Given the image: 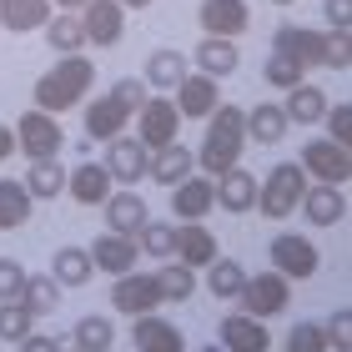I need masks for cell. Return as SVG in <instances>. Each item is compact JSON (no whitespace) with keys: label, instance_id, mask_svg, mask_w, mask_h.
Masks as SVG:
<instances>
[{"label":"cell","instance_id":"6da1fadb","mask_svg":"<svg viewBox=\"0 0 352 352\" xmlns=\"http://www.w3.org/2000/svg\"><path fill=\"white\" fill-rule=\"evenodd\" d=\"M242 151H247V111L242 106H217L206 116V141L197 151V166L206 176H221L242 162Z\"/></svg>","mask_w":352,"mask_h":352},{"label":"cell","instance_id":"7a4b0ae2","mask_svg":"<svg viewBox=\"0 0 352 352\" xmlns=\"http://www.w3.org/2000/svg\"><path fill=\"white\" fill-rule=\"evenodd\" d=\"M96 86V66L86 56H60V66H51L36 81V106L51 111V116H60L66 106H81L86 96Z\"/></svg>","mask_w":352,"mask_h":352},{"label":"cell","instance_id":"3957f363","mask_svg":"<svg viewBox=\"0 0 352 352\" xmlns=\"http://www.w3.org/2000/svg\"><path fill=\"white\" fill-rule=\"evenodd\" d=\"M302 191H307V171H302V162H282L267 171V182L257 186V206L267 221H287L302 206Z\"/></svg>","mask_w":352,"mask_h":352},{"label":"cell","instance_id":"277c9868","mask_svg":"<svg viewBox=\"0 0 352 352\" xmlns=\"http://www.w3.org/2000/svg\"><path fill=\"white\" fill-rule=\"evenodd\" d=\"M60 146H66V131H60V121L51 111H41V106L21 111V121H15V151H25L30 162H45Z\"/></svg>","mask_w":352,"mask_h":352},{"label":"cell","instance_id":"5b68a950","mask_svg":"<svg viewBox=\"0 0 352 352\" xmlns=\"http://www.w3.org/2000/svg\"><path fill=\"white\" fill-rule=\"evenodd\" d=\"M317 267H322V252L302 232H277L272 236V272H282L287 282H307V277H317Z\"/></svg>","mask_w":352,"mask_h":352},{"label":"cell","instance_id":"8992f818","mask_svg":"<svg viewBox=\"0 0 352 352\" xmlns=\"http://www.w3.org/2000/svg\"><path fill=\"white\" fill-rule=\"evenodd\" d=\"M236 302H242L247 317L267 322V317L287 312V302H292V282H287L282 272H257V277H247V287L236 292Z\"/></svg>","mask_w":352,"mask_h":352},{"label":"cell","instance_id":"52a82bcc","mask_svg":"<svg viewBox=\"0 0 352 352\" xmlns=\"http://www.w3.org/2000/svg\"><path fill=\"white\" fill-rule=\"evenodd\" d=\"M136 136L146 141V151H162L182 136V111H176L171 96H162V91L146 96V106L136 111Z\"/></svg>","mask_w":352,"mask_h":352},{"label":"cell","instance_id":"ba28073f","mask_svg":"<svg viewBox=\"0 0 352 352\" xmlns=\"http://www.w3.org/2000/svg\"><path fill=\"white\" fill-rule=\"evenodd\" d=\"M302 171L317 176V182H327V186H342L352 176V151L338 146L332 136H317V141L302 146Z\"/></svg>","mask_w":352,"mask_h":352},{"label":"cell","instance_id":"9c48e42d","mask_svg":"<svg viewBox=\"0 0 352 352\" xmlns=\"http://www.w3.org/2000/svg\"><path fill=\"white\" fill-rule=\"evenodd\" d=\"M91 252V262H96V272H106V277H126V272H136V262H141V247H136V236H126V232H101L96 242L86 247Z\"/></svg>","mask_w":352,"mask_h":352},{"label":"cell","instance_id":"30bf717a","mask_svg":"<svg viewBox=\"0 0 352 352\" xmlns=\"http://www.w3.org/2000/svg\"><path fill=\"white\" fill-rule=\"evenodd\" d=\"M151 166V151H146V141L141 136H116V141H106V171H111V182H121V186H136L141 176H146Z\"/></svg>","mask_w":352,"mask_h":352},{"label":"cell","instance_id":"8fae6325","mask_svg":"<svg viewBox=\"0 0 352 352\" xmlns=\"http://www.w3.org/2000/svg\"><path fill=\"white\" fill-rule=\"evenodd\" d=\"M76 15L86 25V45H116L126 36V6L121 0H86Z\"/></svg>","mask_w":352,"mask_h":352},{"label":"cell","instance_id":"7c38bea8","mask_svg":"<svg viewBox=\"0 0 352 352\" xmlns=\"http://www.w3.org/2000/svg\"><path fill=\"white\" fill-rule=\"evenodd\" d=\"M217 106H221V81L217 76H201V71H186V81L176 86V111H182V121H206Z\"/></svg>","mask_w":352,"mask_h":352},{"label":"cell","instance_id":"4fadbf2b","mask_svg":"<svg viewBox=\"0 0 352 352\" xmlns=\"http://www.w3.org/2000/svg\"><path fill=\"white\" fill-rule=\"evenodd\" d=\"M212 206H217V176H206V171L197 176L191 171V176H182V182L171 186V212L182 221H201Z\"/></svg>","mask_w":352,"mask_h":352},{"label":"cell","instance_id":"5bb4252c","mask_svg":"<svg viewBox=\"0 0 352 352\" xmlns=\"http://www.w3.org/2000/svg\"><path fill=\"white\" fill-rule=\"evenodd\" d=\"M111 307H116V312H126V317L156 312V307H162L156 277H146V272H126V277H116V287H111Z\"/></svg>","mask_w":352,"mask_h":352},{"label":"cell","instance_id":"9a60e30c","mask_svg":"<svg viewBox=\"0 0 352 352\" xmlns=\"http://www.w3.org/2000/svg\"><path fill=\"white\" fill-rule=\"evenodd\" d=\"M197 21H201L206 36H227V41H236V36L252 25V6H247V0H201Z\"/></svg>","mask_w":352,"mask_h":352},{"label":"cell","instance_id":"2e32d148","mask_svg":"<svg viewBox=\"0 0 352 352\" xmlns=\"http://www.w3.org/2000/svg\"><path fill=\"white\" fill-rule=\"evenodd\" d=\"M131 342L141 352H186V338H182V327L166 322V317H156V312H141L131 317Z\"/></svg>","mask_w":352,"mask_h":352},{"label":"cell","instance_id":"e0dca14e","mask_svg":"<svg viewBox=\"0 0 352 352\" xmlns=\"http://www.w3.org/2000/svg\"><path fill=\"white\" fill-rule=\"evenodd\" d=\"M217 342L227 347V352H267V347H272L267 327L257 322V317H247V312H227V317H221Z\"/></svg>","mask_w":352,"mask_h":352},{"label":"cell","instance_id":"ac0fdd59","mask_svg":"<svg viewBox=\"0 0 352 352\" xmlns=\"http://www.w3.org/2000/svg\"><path fill=\"white\" fill-rule=\"evenodd\" d=\"M126 121H131V111L116 96H96L86 106V141H116L126 131Z\"/></svg>","mask_w":352,"mask_h":352},{"label":"cell","instance_id":"d6986e66","mask_svg":"<svg viewBox=\"0 0 352 352\" xmlns=\"http://www.w3.org/2000/svg\"><path fill=\"white\" fill-rule=\"evenodd\" d=\"M257 176L252 171H242V166H232V171H221L217 176V206H227L232 217H242V212H252L257 206Z\"/></svg>","mask_w":352,"mask_h":352},{"label":"cell","instance_id":"ffe728a7","mask_svg":"<svg viewBox=\"0 0 352 352\" xmlns=\"http://www.w3.org/2000/svg\"><path fill=\"white\" fill-rule=\"evenodd\" d=\"M272 51L292 56L297 66H322V30H307V25H277V41Z\"/></svg>","mask_w":352,"mask_h":352},{"label":"cell","instance_id":"44dd1931","mask_svg":"<svg viewBox=\"0 0 352 352\" xmlns=\"http://www.w3.org/2000/svg\"><path fill=\"white\" fill-rule=\"evenodd\" d=\"M66 191L81 206H106V197H111V171H106V162H81V166L66 176Z\"/></svg>","mask_w":352,"mask_h":352},{"label":"cell","instance_id":"7402d4cb","mask_svg":"<svg viewBox=\"0 0 352 352\" xmlns=\"http://www.w3.org/2000/svg\"><path fill=\"white\" fill-rule=\"evenodd\" d=\"M146 221H151L146 197H136V191H111V197H106V227H111V232L136 236L141 227H146Z\"/></svg>","mask_w":352,"mask_h":352},{"label":"cell","instance_id":"603a6c76","mask_svg":"<svg viewBox=\"0 0 352 352\" xmlns=\"http://www.w3.org/2000/svg\"><path fill=\"white\" fill-rule=\"evenodd\" d=\"M327 91L322 86H312V81H297L292 91H287V101H282V111H287V121L292 126H312V121H322L327 116Z\"/></svg>","mask_w":352,"mask_h":352},{"label":"cell","instance_id":"cb8c5ba5","mask_svg":"<svg viewBox=\"0 0 352 352\" xmlns=\"http://www.w3.org/2000/svg\"><path fill=\"white\" fill-rule=\"evenodd\" d=\"M302 212H307L312 227H338V221L347 217V201H342V191H338V186L317 182V186L302 191Z\"/></svg>","mask_w":352,"mask_h":352},{"label":"cell","instance_id":"d4e9b609","mask_svg":"<svg viewBox=\"0 0 352 352\" xmlns=\"http://www.w3.org/2000/svg\"><path fill=\"white\" fill-rule=\"evenodd\" d=\"M176 262H186L191 272H197V267H212V262H217V236L206 232L201 221L176 227Z\"/></svg>","mask_w":352,"mask_h":352},{"label":"cell","instance_id":"484cf974","mask_svg":"<svg viewBox=\"0 0 352 352\" xmlns=\"http://www.w3.org/2000/svg\"><path fill=\"white\" fill-rule=\"evenodd\" d=\"M287 111L282 106H272V101H262V106H252L247 111V146H277V141L287 136Z\"/></svg>","mask_w":352,"mask_h":352},{"label":"cell","instance_id":"4316f807","mask_svg":"<svg viewBox=\"0 0 352 352\" xmlns=\"http://www.w3.org/2000/svg\"><path fill=\"white\" fill-rule=\"evenodd\" d=\"M30 212H36V197L25 191V182L15 176H0V232H21Z\"/></svg>","mask_w":352,"mask_h":352},{"label":"cell","instance_id":"83f0119b","mask_svg":"<svg viewBox=\"0 0 352 352\" xmlns=\"http://www.w3.org/2000/svg\"><path fill=\"white\" fill-rule=\"evenodd\" d=\"M45 45H51L56 56H81L86 51V25L76 10H56L51 21H45Z\"/></svg>","mask_w":352,"mask_h":352},{"label":"cell","instance_id":"f1b7e54d","mask_svg":"<svg viewBox=\"0 0 352 352\" xmlns=\"http://www.w3.org/2000/svg\"><path fill=\"white\" fill-rule=\"evenodd\" d=\"M201 66V76H232L236 66H242V51H236V41H227V36H206L201 45H197V56H191Z\"/></svg>","mask_w":352,"mask_h":352},{"label":"cell","instance_id":"f546056e","mask_svg":"<svg viewBox=\"0 0 352 352\" xmlns=\"http://www.w3.org/2000/svg\"><path fill=\"white\" fill-rule=\"evenodd\" d=\"M56 15L51 0H0V25L6 30H45V21Z\"/></svg>","mask_w":352,"mask_h":352},{"label":"cell","instance_id":"4dcf8cb0","mask_svg":"<svg viewBox=\"0 0 352 352\" xmlns=\"http://www.w3.org/2000/svg\"><path fill=\"white\" fill-rule=\"evenodd\" d=\"M197 171V151H186V146H162V151H151V166H146V176L151 182H162V186H176L182 176H191Z\"/></svg>","mask_w":352,"mask_h":352},{"label":"cell","instance_id":"1f68e13d","mask_svg":"<svg viewBox=\"0 0 352 352\" xmlns=\"http://www.w3.org/2000/svg\"><path fill=\"white\" fill-rule=\"evenodd\" d=\"M186 81V56L171 51V45H162V51L146 56V86L151 91H176Z\"/></svg>","mask_w":352,"mask_h":352},{"label":"cell","instance_id":"d6a6232c","mask_svg":"<svg viewBox=\"0 0 352 352\" xmlns=\"http://www.w3.org/2000/svg\"><path fill=\"white\" fill-rule=\"evenodd\" d=\"M51 277L60 282V287H86L91 277H96V262H91V252L86 247H60L56 257H51Z\"/></svg>","mask_w":352,"mask_h":352},{"label":"cell","instance_id":"836d02e7","mask_svg":"<svg viewBox=\"0 0 352 352\" xmlns=\"http://www.w3.org/2000/svg\"><path fill=\"white\" fill-rule=\"evenodd\" d=\"M242 287H247V267L236 257H217L212 267H206V292H212L217 302H236Z\"/></svg>","mask_w":352,"mask_h":352},{"label":"cell","instance_id":"e575fe53","mask_svg":"<svg viewBox=\"0 0 352 352\" xmlns=\"http://www.w3.org/2000/svg\"><path fill=\"white\" fill-rule=\"evenodd\" d=\"M25 191H30L36 201L60 197V191H66V166H60L56 156H45V162H30V171H25Z\"/></svg>","mask_w":352,"mask_h":352},{"label":"cell","instance_id":"d590c367","mask_svg":"<svg viewBox=\"0 0 352 352\" xmlns=\"http://www.w3.org/2000/svg\"><path fill=\"white\" fill-rule=\"evenodd\" d=\"M156 292H162V302H191V292H197V272H191L186 262H171V267H156Z\"/></svg>","mask_w":352,"mask_h":352},{"label":"cell","instance_id":"8d00e7d4","mask_svg":"<svg viewBox=\"0 0 352 352\" xmlns=\"http://www.w3.org/2000/svg\"><path fill=\"white\" fill-rule=\"evenodd\" d=\"M71 347L81 352H111L116 347V327H111V317H81L71 332Z\"/></svg>","mask_w":352,"mask_h":352},{"label":"cell","instance_id":"74e56055","mask_svg":"<svg viewBox=\"0 0 352 352\" xmlns=\"http://www.w3.org/2000/svg\"><path fill=\"white\" fill-rule=\"evenodd\" d=\"M136 247L141 252H146V257H156V262H171L176 257V227H171V221H146V227H141L136 232Z\"/></svg>","mask_w":352,"mask_h":352},{"label":"cell","instance_id":"f35d334b","mask_svg":"<svg viewBox=\"0 0 352 352\" xmlns=\"http://www.w3.org/2000/svg\"><path fill=\"white\" fill-rule=\"evenodd\" d=\"M21 302H25L36 317H51V312L60 307V282H56V277H25Z\"/></svg>","mask_w":352,"mask_h":352},{"label":"cell","instance_id":"ab89813d","mask_svg":"<svg viewBox=\"0 0 352 352\" xmlns=\"http://www.w3.org/2000/svg\"><path fill=\"white\" fill-rule=\"evenodd\" d=\"M25 332H36V312H30L21 297L0 302V342H21Z\"/></svg>","mask_w":352,"mask_h":352},{"label":"cell","instance_id":"60d3db41","mask_svg":"<svg viewBox=\"0 0 352 352\" xmlns=\"http://www.w3.org/2000/svg\"><path fill=\"white\" fill-rule=\"evenodd\" d=\"M262 76H267V86H277V91H292L297 81H307V66H297L292 56L272 51V56H267V66H262Z\"/></svg>","mask_w":352,"mask_h":352},{"label":"cell","instance_id":"b9f144b4","mask_svg":"<svg viewBox=\"0 0 352 352\" xmlns=\"http://www.w3.org/2000/svg\"><path fill=\"white\" fill-rule=\"evenodd\" d=\"M322 66L327 71H347L352 66V30H322Z\"/></svg>","mask_w":352,"mask_h":352},{"label":"cell","instance_id":"7bdbcfd3","mask_svg":"<svg viewBox=\"0 0 352 352\" xmlns=\"http://www.w3.org/2000/svg\"><path fill=\"white\" fill-rule=\"evenodd\" d=\"M282 352H332V347H327V332L317 322H297L292 332H287V347Z\"/></svg>","mask_w":352,"mask_h":352},{"label":"cell","instance_id":"ee69618b","mask_svg":"<svg viewBox=\"0 0 352 352\" xmlns=\"http://www.w3.org/2000/svg\"><path fill=\"white\" fill-rule=\"evenodd\" d=\"M322 332H327V347L332 352H352V307H338L322 322Z\"/></svg>","mask_w":352,"mask_h":352},{"label":"cell","instance_id":"f6af8a7d","mask_svg":"<svg viewBox=\"0 0 352 352\" xmlns=\"http://www.w3.org/2000/svg\"><path fill=\"white\" fill-rule=\"evenodd\" d=\"M327 136L338 141V146H347L352 151V106H327Z\"/></svg>","mask_w":352,"mask_h":352},{"label":"cell","instance_id":"bcb514c9","mask_svg":"<svg viewBox=\"0 0 352 352\" xmlns=\"http://www.w3.org/2000/svg\"><path fill=\"white\" fill-rule=\"evenodd\" d=\"M111 96H116V101L126 106V111H131V116H136V111L141 106H146V81H136V76H126V81H116V86H111Z\"/></svg>","mask_w":352,"mask_h":352},{"label":"cell","instance_id":"7dc6e473","mask_svg":"<svg viewBox=\"0 0 352 352\" xmlns=\"http://www.w3.org/2000/svg\"><path fill=\"white\" fill-rule=\"evenodd\" d=\"M21 287H25V267L15 257H0V302L21 297Z\"/></svg>","mask_w":352,"mask_h":352},{"label":"cell","instance_id":"c3c4849f","mask_svg":"<svg viewBox=\"0 0 352 352\" xmlns=\"http://www.w3.org/2000/svg\"><path fill=\"white\" fill-rule=\"evenodd\" d=\"M322 21L332 30H352V0H322Z\"/></svg>","mask_w":352,"mask_h":352},{"label":"cell","instance_id":"681fc988","mask_svg":"<svg viewBox=\"0 0 352 352\" xmlns=\"http://www.w3.org/2000/svg\"><path fill=\"white\" fill-rule=\"evenodd\" d=\"M21 352H60V338H45V332H25L21 342H15Z\"/></svg>","mask_w":352,"mask_h":352},{"label":"cell","instance_id":"f907efd6","mask_svg":"<svg viewBox=\"0 0 352 352\" xmlns=\"http://www.w3.org/2000/svg\"><path fill=\"white\" fill-rule=\"evenodd\" d=\"M15 156V126H0V162Z\"/></svg>","mask_w":352,"mask_h":352},{"label":"cell","instance_id":"816d5d0a","mask_svg":"<svg viewBox=\"0 0 352 352\" xmlns=\"http://www.w3.org/2000/svg\"><path fill=\"white\" fill-rule=\"evenodd\" d=\"M51 6H56V10H81L86 0H51Z\"/></svg>","mask_w":352,"mask_h":352},{"label":"cell","instance_id":"f5cc1de1","mask_svg":"<svg viewBox=\"0 0 352 352\" xmlns=\"http://www.w3.org/2000/svg\"><path fill=\"white\" fill-rule=\"evenodd\" d=\"M121 6H126V10H146L151 0H121Z\"/></svg>","mask_w":352,"mask_h":352},{"label":"cell","instance_id":"db71d44e","mask_svg":"<svg viewBox=\"0 0 352 352\" xmlns=\"http://www.w3.org/2000/svg\"><path fill=\"white\" fill-rule=\"evenodd\" d=\"M201 352H227V347H221V342H206V347H201Z\"/></svg>","mask_w":352,"mask_h":352},{"label":"cell","instance_id":"11a10c76","mask_svg":"<svg viewBox=\"0 0 352 352\" xmlns=\"http://www.w3.org/2000/svg\"><path fill=\"white\" fill-rule=\"evenodd\" d=\"M272 6H297V0H272Z\"/></svg>","mask_w":352,"mask_h":352},{"label":"cell","instance_id":"9f6ffc18","mask_svg":"<svg viewBox=\"0 0 352 352\" xmlns=\"http://www.w3.org/2000/svg\"><path fill=\"white\" fill-rule=\"evenodd\" d=\"M60 352H81V347H60Z\"/></svg>","mask_w":352,"mask_h":352},{"label":"cell","instance_id":"6f0895ef","mask_svg":"<svg viewBox=\"0 0 352 352\" xmlns=\"http://www.w3.org/2000/svg\"><path fill=\"white\" fill-rule=\"evenodd\" d=\"M0 30H6V25H0Z\"/></svg>","mask_w":352,"mask_h":352}]
</instances>
